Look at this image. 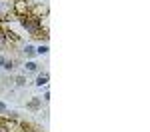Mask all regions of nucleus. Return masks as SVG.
Segmentation results:
<instances>
[{
  "label": "nucleus",
  "mask_w": 150,
  "mask_h": 132,
  "mask_svg": "<svg viewBox=\"0 0 150 132\" xmlns=\"http://www.w3.org/2000/svg\"><path fill=\"white\" fill-rule=\"evenodd\" d=\"M20 24H22L32 36H40V22H38V20H30V18H26V16H20Z\"/></svg>",
  "instance_id": "1"
},
{
  "label": "nucleus",
  "mask_w": 150,
  "mask_h": 132,
  "mask_svg": "<svg viewBox=\"0 0 150 132\" xmlns=\"http://www.w3.org/2000/svg\"><path fill=\"white\" fill-rule=\"evenodd\" d=\"M14 10V0H0V20H6V14Z\"/></svg>",
  "instance_id": "2"
},
{
  "label": "nucleus",
  "mask_w": 150,
  "mask_h": 132,
  "mask_svg": "<svg viewBox=\"0 0 150 132\" xmlns=\"http://www.w3.org/2000/svg\"><path fill=\"white\" fill-rule=\"evenodd\" d=\"M46 82H48V74H40L38 80H36V86H44Z\"/></svg>",
  "instance_id": "3"
},
{
  "label": "nucleus",
  "mask_w": 150,
  "mask_h": 132,
  "mask_svg": "<svg viewBox=\"0 0 150 132\" xmlns=\"http://www.w3.org/2000/svg\"><path fill=\"white\" fill-rule=\"evenodd\" d=\"M24 52H26V56H34V54H36V48H34V46H30V44H28V46L24 48Z\"/></svg>",
  "instance_id": "4"
},
{
  "label": "nucleus",
  "mask_w": 150,
  "mask_h": 132,
  "mask_svg": "<svg viewBox=\"0 0 150 132\" xmlns=\"http://www.w3.org/2000/svg\"><path fill=\"white\" fill-rule=\"evenodd\" d=\"M36 52H38V54H40V56H42V54H48V46H46V44H42V46L38 48V50H36Z\"/></svg>",
  "instance_id": "5"
},
{
  "label": "nucleus",
  "mask_w": 150,
  "mask_h": 132,
  "mask_svg": "<svg viewBox=\"0 0 150 132\" xmlns=\"http://www.w3.org/2000/svg\"><path fill=\"white\" fill-rule=\"evenodd\" d=\"M36 68H38V66H36L34 62H28V64H26V70H28V72H34Z\"/></svg>",
  "instance_id": "6"
},
{
  "label": "nucleus",
  "mask_w": 150,
  "mask_h": 132,
  "mask_svg": "<svg viewBox=\"0 0 150 132\" xmlns=\"http://www.w3.org/2000/svg\"><path fill=\"white\" fill-rule=\"evenodd\" d=\"M28 106H30V108H38V106H40V100H38V98H36V100H32V102H30V104H28Z\"/></svg>",
  "instance_id": "7"
},
{
  "label": "nucleus",
  "mask_w": 150,
  "mask_h": 132,
  "mask_svg": "<svg viewBox=\"0 0 150 132\" xmlns=\"http://www.w3.org/2000/svg\"><path fill=\"white\" fill-rule=\"evenodd\" d=\"M4 68H6V70H10V68H12V62H8V60H6V62H4Z\"/></svg>",
  "instance_id": "8"
},
{
  "label": "nucleus",
  "mask_w": 150,
  "mask_h": 132,
  "mask_svg": "<svg viewBox=\"0 0 150 132\" xmlns=\"http://www.w3.org/2000/svg\"><path fill=\"white\" fill-rule=\"evenodd\" d=\"M16 82H18V86H24V84H26V80H24V78H18Z\"/></svg>",
  "instance_id": "9"
},
{
  "label": "nucleus",
  "mask_w": 150,
  "mask_h": 132,
  "mask_svg": "<svg viewBox=\"0 0 150 132\" xmlns=\"http://www.w3.org/2000/svg\"><path fill=\"white\" fill-rule=\"evenodd\" d=\"M0 110H2V112H6V104H4V102H0Z\"/></svg>",
  "instance_id": "10"
},
{
  "label": "nucleus",
  "mask_w": 150,
  "mask_h": 132,
  "mask_svg": "<svg viewBox=\"0 0 150 132\" xmlns=\"http://www.w3.org/2000/svg\"><path fill=\"white\" fill-rule=\"evenodd\" d=\"M0 132H10V130H8V128H4V126L0 124Z\"/></svg>",
  "instance_id": "11"
},
{
  "label": "nucleus",
  "mask_w": 150,
  "mask_h": 132,
  "mask_svg": "<svg viewBox=\"0 0 150 132\" xmlns=\"http://www.w3.org/2000/svg\"><path fill=\"white\" fill-rule=\"evenodd\" d=\"M4 62H6V60H4L2 56H0V66H4Z\"/></svg>",
  "instance_id": "12"
}]
</instances>
